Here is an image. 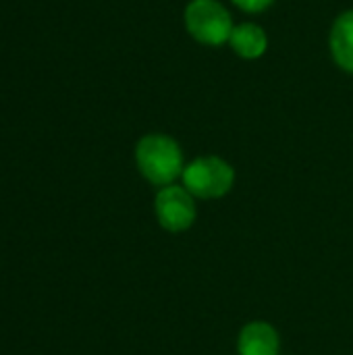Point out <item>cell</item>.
Returning a JSON list of instances; mask_svg holds the SVG:
<instances>
[{"mask_svg": "<svg viewBox=\"0 0 353 355\" xmlns=\"http://www.w3.org/2000/svg\"><path fill=\"white\" fill-rule=\"evenodd\" d=\"M135 162L141 177L156 187L173 185L185 168L179 144L173 137L160 133H152L139 139L135 148Z\"/></svg>", "mask_w": 353, "mask_h": 355, "instance_id": "obj_1", "label": "cell"}, {"mask_svg": "<svg viewBox=\"0 0 353 355\" xmlns=\"http://www.w3.org/2000/svg\"><path fill=\"white\" fill-rule=\"evenodd\" d=\"M181 179L196 200H218L233 189L235 171L218 156H202L185 164Z\"/></svg>", "mask_w": 353, "mask_h": 355, "instance_id": "obj_2", "label": "cell"}, {"mask_svg": "<svg viewBox=\"0 0 353 355\" xmlns=\"http://www.w3.org/2000/svg\"><path fill=\"white\" fill-rule=\"evenodd\" d=\"M185 25L198 42L210 46L231 40L233 33L231 15L216 0H191L185 8Z\"/></svg>", "mask_w": 353, "mask_h": 355, "instance_id": "obj_3", "label": "cell"}, {"mask_svg": "<svg viewBox=\"0 0 353 355\" xmlns=\"http://www.w3.org/2000/svg\"><path fill=\"white\" fill-rule=\"evenodd\" d=\"M154 214L158 225L169 233H185L198 218L196 198L183 185L160 187L154 198Z\"/></svg>", "mask_w": 353, "mask_h": 355, "instance_id": "obj_4", "label": "cell"}, {"mask_svg": "<svg viewBox=\"0 0 353 355\" xmlns=\"http://www.w3.org/2000/svg\"><path fill=\"white\" fill-rule=\"evenodd\" d=\"M239 355H281L279 331L266 320H252L237 335Z\"/></svg>", "mask_w": 353, "mask_h": 355, "instance_id": "obj_5", "label": "cell"}, {"mask_svg": "<svg viewBox=\"0 0 353 355\" xmlns=\"http://www.w3.org/2000/svg\"><path fill=\"white\" fill-rule=\"evenodd\" d=\"M331 52L337 64L353 73V10L343 12L331 31Z\"/></svg>", "mask_w": 353, "mask_h": 355, "instance_id": "obj_6", "label": "cell"}, {"mask_svg": "<svg viewBox=\"0 0 353 355\" xmlns=\"http://www.w3.org/2000/svg\"><path fill=\"white\" fill-rule=\"evenodd\" d=\"M231 46L233 50L243 56V58H258L264 54L266 50V33L262 31V27L254 25V23H243V25H237L233 27V33H231Z\"/></svg>", "mask_w": 353, "mask_h": 355, "instance_id": "obj_7", "label": "cell"}, {"mask_svg": "<svg viewBox=\"0 0 353 355\" xmlns=\"http://www.w3.org/2000/svg\"><path fill=\"white\" fill-rule=\"evenodd\" d=\"M233 2L248 12H258V10H264L273 0H233Z\"/></svg>", "mask_w": 353, "mask_h": 355, "instance_id": "obj_8", "label": "cell"}]
</instances>
